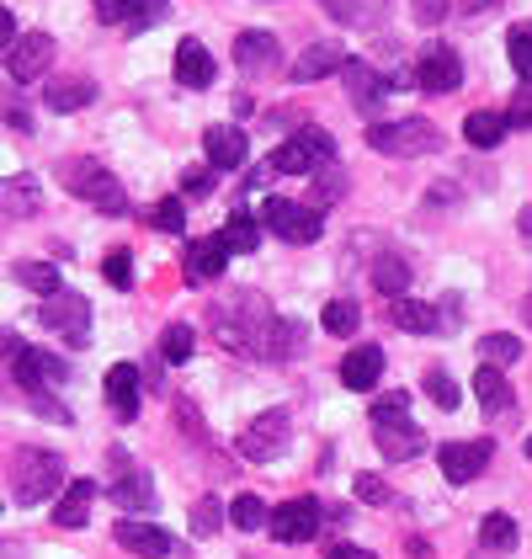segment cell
Returning a JSON list of instances; mask_svg holds the SVG:
<instances>
[{
	"mask_svg": "<svg viewBox=\"0 0 532 559\" xmlns=\"http://www.w3.org/2000/svg\"><path fill=\"white\" fill-rule=\"evenodd\" d=\"M203 150H208V166L214 171H245V160H251V139H245V129H234V123H214V129L203 133Z\"/></svg>",
	"mask_w": 532,
	"mask_h": 559,
	"instance_id": "14",
	"label": "cell"
},
{
	"mask_svg": "<svg viewBox=\"0 0 532 559\" xmlns=\"http://www.w3.org/2000/svg\"><path fill=\"white\" fill-rule=\"evenodd\" d=\"M373 288H378L384 299H404V294H410V261H399L395 251H384V257L373 261Z\"/></svg>",
	"mask_w": 532,
	"mask_h": 559,
	"instance_id": "29",
	"label": "cell"
},
{
	"mask_svg": "<svg viewBox=\"0 0 532 559\" xmlns=\"http://www.w3.org/2000/svg\"><path fill=\"white\" fill-rule=\"evenodd\" d=\"M44 320L53 336H64L70 346H86L90 342V304L81 294H70V288H59V294H48L44 299Z\"/></svg>",
	"mask_w": 532,
	"mask_h": 559,
	"instance_id": "6",
	"label": "cell"
},
{
	"mask_svg": "<svg viewBox=\"0 0 532 559\" xmlns=\"http://www.w3.org/2000/svg\"><path fill=\"white\" fill-rule=\"evenodd\" d=\"M378 379H384V352L378 346H352L347 362H341V384L352 389V394H367Z\"/></svg>",
	"mask_w": 532,
	"mask_h": 559,
	"instance_id": "20",
	"label": "cell"
},
{
	"mask_svg": "<svg viewBox=\"0 0 532 559\" xmlns=\"http://www.w3.org/2000/svg\"><path fill=\"white\" fill-rule=\"evenodd\" d=\"M319 5H325L341 27H378L395 0H319Z\"/></svg>",
	"mask_w": 532,
	"mask_h": 559,
	"instance_id": "27",
	"label": "cell"
},
{
	"mask_svg": "<svg viewBox=\"0 0 532 559\" xmlns=\"http://www.w3.org/2000/svg\"><path fill=\"white\" fill-rule=\"evenodd\" d=\"M293 139H299V144H304V150L314 155V166H319V160H325V166L336 160V139H330L325 129H314V123H304V129L293 133Z\"/></svg>",
	"mask_w": 532,
	"mask_h": 559,
	"instance_id": "45",
	"label": "cell"
},
{
	"mask_svg": "<svg viewBox=\"0 0 532 559\" xmlns=\"http://www.w3.org/2000/svg\"><path fill=\"white\" fill-rule=\"evenodd\" d=\"M506 129H532V81L517 86L511 107H506Z\"/></svg>",
	"mask_w": 532,
	"mask_h": 559,
	"instance_id": "48",
	"label": "cell"
},
{
	"mask_svg": "<svg viewBox=\"0 0 532 559\" xmlns=\"http://www.w3.org/2000/svg\"><path fill=\"white\" fill-rule=\"evenodd\" d=\"M463 139H469L474 150H495V144L506 139V112H485V107L469 112V118H463Z\"/></svg>",
	"mask_w": 532,
	"mask_h": 559,
	"instance_id": "31",
	"label": "cell"
},
{
	"mask_svg": "<svg viewBox=\"0 0 532 559\" xmlns=\"http://www.w3.org/2000/svg\"><path fill=\"white\" fill-rule=\"evenodd\" d=\"M59 181H64L81 203H90L96 214H112V218L129 214V192H123V181L107 171V166H96V160H64Z\"/></svg>",
	"mask_w": 532,
	"mask_h": 559,
	"instance_id": "2",
	"label": "cell"
},
{
	"mask_svg": "<svg viewBox=\"0 0 532 559\" xmlns=\"http://www.w3.org/2000/svg\"><path fill=\"white\" fill-rule=\"evenodd\" d=\"M166 5H171V0H96V16H101V22H118V27H133V33H138V27H149V22H155V16H160Z\"/></svg>",
	"mask_w": 532,
	"mask_h": 559,
	"instance_id": "22",
	"label": "cell"
},
{
	"mask_svg": "<svg viewBox=\"0 0 532 559\" xmlns=\"http://www.w3.org/2000/svg\"><path fill=\"white\" fill-rule=\"evenodd\" d=\"M325 559H373V555H367V549H356V544H330Z\"/></svg>",
	"mask_w": 532,
	"mask_h": 559,
	"instance_id": "54",
	"label": "cell"
},
{
	"mask_svg": "<svg viewBox=\"0 0 532 559\" xmlns=\"http://www.w3.org/2000/svg\"><path fill=\"white\" fill-rule=\"evenodd\" d=\"M266 501L262 496H234V501H229V522H234V527H240V533H256V527H266Z\"/></svg>",
	"mask_w": 532,
	"mask_h": 559,
	"instance_id": "37",
	"label": "cell"
},
{
	"mask_svg": "<svg viewBox=\"0 0 532 559\" xmlns=\"http://www.w3.org/2000/svg\"><path fill=\"white\" fill-rule=\"evenodd\" d=\"M48 64H53V38H48V33H22L16 44L5 48V75H11L16 86L38 81Z\"/></svg>",
	"mask_w": 532,
	"mask_h": 559,
	"instance_id": "11",
	"label": "cell"
},
{
	"mask_svg": "<svg viewBox=\"0 0 532 559\" xmlns=\"http://www.w3.org/2000/svg\"><path fill=\"white\" fill-rule=\"evenodd\" d=\"M219 522H223V507L214 501V496H203V501L192 507V533H197V538H214Z\"/></svg>",
	"mask_w": 532,
	"mask_h": 559,
	"instance_id": "46",
	"label": "cell"
},
{
	"mask_svg": "<svg viewBox=\"0 0 532 559\" xmlns=\"http://www.w3.org/2000/svg\"><path fill=\"white\" fill-rule=\"evenodd\" d=\"M11 44H16V16H11V11L0 5V53H5Z\"/></svg>",
	"mask_w": 532,
	"mask_h": 559,
	"instance_id": "53",
	"label": "cell"
},
{
	"mask_svg": "<svg viewBox=\"0 0 532 559\" xmlns=\"http://www.w3.org/2000/svg\"><path fill=\"white\" fill-rule=\"evenodd\" d=\"M415 86L432 91V96H452V91L463 86V64H458V53L447 44H426L421 48V59H415Z\"/></svg>",
	"mask_w": 532,
	"mask_h": 559,
	"instance_id": "8",
	"label": "cell"
},
{
	"mask_svg": "<svg viewBox=\"0 0 532 559\" xmlns=\"http://www.w3.org/2000/svg\"><path fill=\"white\" fill-rule=\"evenodd\" d=\"M282 53H277V38L266 33V27H251V33H240L234 38V64L240 70H251V75H262V70H271Z\"/></svg>",
	"mask_w": 532,
	"mask_h": 559,
	"instance_id": "23",
	"label": "cell"
},
{
	"mask_svg": "<svg viewBox=\"0 0 532 559\" xmlns=\"http://www.w3.org/2000/svg\"><path fill=\"white\" fill-rule=\"evenodd\" d=\"M223 266H229V251H223L219 235L197 240V246L186 251V261H181V272H186V283H192V288H197V283H219Z\"/></svg>",
	"mask_w": 532,
	"mask_h": 559,
	"instance_id": "17",
	"label": "cell"
},
{
	"mask_svg": "<svg viewBox=\"0 0 532 559\" xmlns=\"http://www.w3.org/2000/svg\"><path fill=\"white\" fill-rule=\"evenodd\" d=\"M0 214H5V218H27V214H38V181H33V176L0 181Z\"/></svg>",
	"mask_w": 532,
	"mask_h": 559,
	"instance_id": "30",
	"label": "cell"
},
{
	"mask_svg": "<svg viewBox=\"0 0 532 559\" xmlns=\"http://www.w3.org/2000/svg\"><path fill=\"white\" fill-rule=\"evenodd\" d=\"M44 102L53 107V112H81V107H90V102H96V81H86V75H64V81H48Z\"/></svg>",
	"mask_w": 532,
	"mask_h": 559,
	"instance_id": "28",
	"label": "cell"
},
{
	"mask_svg": "<svg viewBox=\"0 0 532 559\" xmlns=\"http://www.w3.org/2000/svg\"><path fill=\"white\" fill-rule=\"evenodd\" d=\"M373 431H378V453L395 459V464H410L426 448V431L415 427V421H389V427H373Z\"/></svg>",
	"mask_w": 532,
	"mask_h": 559,
	"instance_id": "24",
	"label": "cell"
},
{
	"mask_svg": "<svg viewBox=\"0 0 532 559\" xmlns=\"http://www.w3.org/2000/svg\"><path fill=\"white\" fill-rule=\"evenodd\" d=\"M489 5H500V0H463L458 11H463V16H480V11H489Z\"/></svg>",
	"mask_w": 532,
	"mask_h": 559,
	"instance_id": "55",
	"label": "cell"
},
{
	"mask_svg": "<svg viewBox=\"0 0 532 559\" xmlns=\"http://www.w3.org/2000/svg\"><path fill=\"white\" fill-rule=\"evenodd\" d=\"M271 171H277V176H310L314 171V155L299 144V139H288V144H277V150H271Z\"/></svg>",
	"mask_w": 532,
	"mask_h": 559,
	"instance_id": "36",
	"label": "cell"
},
{
	"mask_svg": "<svg viewBox=\"0 0 532 559\" xmlns=\"http://www.w3.org/2000/svg\"><path fill=\"white\" fill-rule=\"evenodd\" d=\"M389 421H410V394H404V389L373 400V427H389Z\"/></svg>",
	"mask_w": 532,
	"mask_h": 559,
	"instance_id": "43",
	"label": "cell"
},
{
	"mask_svg": "<svg viewBox=\"0 0 532 559\" xmlns=\"http://www.w3.org/2000/svg\"><path fill=\"white\" fill-rule=\"evenodd\" d=\"M90 501H96V479H70L59 507H53V527H86Z\"/></svg>",
	"mask_w": 532,
	"mask_h": 559,
	"instance_id": "25",
	"label": "cell"
},
{
	"mask_svg": "<svg viewBox=\"0 0 532 559\" xmlns=\"http://www.w3.org/2000/svg\"><path fill=\"white\" fill-rule=\"evenodd\" d=\"M480 357H485V368H511V362L522 357V342L506 336V331H500V336H485V342H480Z\"/></svg>",
	"mask_w": 532,
	"mask_h": 559,
	"instance_id": "40",
	"label": "cell"
},
{
	"mask_svg": "<svg viewBox=\"0 0 532 559\" xmlns=\"http://www.w3.org/2000/svg\"><path fill=\"white\" fill-rule=\"evenodd\" d=\"M506 53H511V70L532 81V22H517V27L506 33Z\"/></svg>",
	"mask_w": 532,
	"mask_h": 559,
	"instance_id": "39",
	"label": "cell"
},
{
	"mask_svg": "<svg viewBox=\"0 0 532 559\" xmlns=\"http://www.w3.org/2000/svg\"><path fill=\"white\" fill-rule=\"evenodd\" d=\"M341 81H347V91H352L356 112H373V107L389 96V81H384L373 64H362V59H347V64H341Z\"/></svg>",
	"mask_w": 532,
	"mask_h": 559,
	"instance_id": "16",
	"label": "cell"
},
{
	"mask_svg": "<svg viewBox=\"0 0 532 559\" xmlns=\"http://www.w3.org/2000/svg\"><path fill=\"white\" fill-rule=\"evenodd\" d=\"M214 181H219L214 166H186V171H181V192H186V198H208Z\"/></svg>",
	"mask_w": 532,
	"mask_h": 559,
	"instance_id": "49",
	"label": "cell"
},
{
	"mask_svg": "<svg viewBox=\"0 0 532 559\" xmlns=\"http://www.w3.org/2000/svg\"><path fill=\"white\" fill-rule=\"evenodd\" d=\"M0 123H11V129H33V118H27V107H22L16 96H5V91H0Z\"/></svg>",
	"mask_w": 532,
	"mask_h": 559,
	"instance_id": "51",
	"label": "cell"
},
{
	"mask_svg": "<svg viewBox=\"0 0 532 559\" xmlns=\"http://www.w3.org/2000/svg\"><path fill=\"white\" fill-rule=\"evenodd\" d=\"M489 459H495V442H485V437H469V442H443V453H437V464H443V474L452 479V485L480 479Z\"/></svg>",
	"mask_w": 532,
	"mask_h": 559,
	"instance_id": "13",
	"label": "cell"
},
{
	"mask_svg": "<svg viewBox=\"0 0 532 559\" xmlns=\"http://www.w3.org/2000/svg\"><path fill=\"white\" fill-rule=\"evenodd\" d=\"M59 485H64V464H59V453H48V448H22V453L11 459V490H16V501H22V507L48 501Z\"/></svg>",
	"mask_w": 532,
	"mask_h": 559,
	"instance_id": "3",
	"label": "cell"
},
{
	"mask_svg": "<svg viewBox=\"0 0 532 559\" xmlns=\"http://www.w3.org/2000/svg\"><path fill=\"white\" fill-rule=\"evenodd\" d=\"M421 389H426V400L443 405V411H458V400H463V394H458V379H452L447 368H432V373L421 379Z\"/></svg>",
	"mask_w": 532,
	"mask_h": 559,
	"instance_id": "38",
	"label": "cell"
},
{
	"mask_svg": "<svg viewBox=\"0 0 532 559\" xmlns=\"http://www.w3.org/2000/svg\"><path fill=\"white\" fill-rule=\"evenodd\" d=\"M11 272H16V283H22V288H33V294H44V299L64 288V277H59V266H53V261H16Z\"/></svg>",
	"mask_w": 532,
	"mask_h": 559,
	"instance_id": "33",
	"label": "cell"
},
{
	"mask_svg": "<svg viewBox=\"0 0 532 559\" xmlns=\"http://www.w3.org/2000/svg\"><path fill=\"white\" fill-rule=\"evenodd\" d=\"M356 501H367V507H395V490H389L378 474H356Z\"/></svg>",
	"mask_w": 532,
	"mask_h": 559,
	"instance_id": "47",
	"label": "cell"
},
{
	"mask_svg": "<svg viewBox=\"0 0 532 559\" xmlns=\"http://www.w3.org/2000/svg\"><path fill=\"white\" fill-rule=\"evenodd\" d=\"M271 309L262 294H229L214 304V331L223 346H240V352H271Z\"/></svg>",
	"mask_w": 532,
	"mask_h": 559,
	"instance_id": "1",
	"label": "cell"
},
{
	"mask_svg": "<svg viewBox=\"0 0 532 559\" xmlns=\"http://www.w3.org/2000/svg\"><path fill=\"white\" fill-rule=\"evenodd\" d=\"M262 224L282 240V246H314V240H319V229H325V214L310 209V203H293V198H266Z\"/></svg>",
	"mask_w": 532,
	"mask_h": 559,
	"instance_id": "5",
	"label": "cell"
},
{
	"mask_svg": "<svg viewBox=\"0 0 532 559\" xmlns=\"http://www.w3.org/2000/svg\"><path fill=\"white\" fill-rule=\"evenodd\" d=\"M112 538H118L129 555H138V559H166L171 549H177V538H171L166 527H155V522H133V516L112 527Z\"/></svg>",
	"mask_w": 532,
	"mask_h": 559,
	"instance_id": "15",
	"label": "cell"
},
{
	"mask_svg": "<svg viewBox=\"0 0 532 559\" xmlns=\"http://www.w3.org/2000/svg\"><path fill=\"white\" fill-rule=\"evenodd\" d=\"M11 373H16V384L27 389V394H48L53 384L70 379V362L44 352V346H22V352L11 357Z\"/></svg>",
	"mask_w": 532,
	"mask_h": 559,
	"instance_id": "7",
	"label": "cell"
},
{
	"mask_svg": "<svg viewBox=\"0 0 532 559\" xmlns=\"http://www.w3.org/2000/svg\"><path fill=\"white\" fill-rule=\"evenodd\" d=\"M528 459H532V437H528Z\"/></svg>",
	"mask_w": 532,
	"mask_h": 559,
	"instance_id": "58",
	"label": "cell"
},
{
	"mask_svg": "<svg viewBox=\"0 0 532 559\" xmlns=\"http://www.w3.org/2000/svg\"><path fill=\"white\" fill-rule=\"evenodd\" d=\"M319 325H325V336H352V331H356V304H352V299L325 304V314H319Z\"/></svg>",
	"mask_w": 532,
	"mask_h": 559,
	"instance_id": "41",
	"label": "cell"
},
{
	"mask_svg": "<svg viewBox=\"0 0 532 559\" xmlns=\"http://www.w3.org/2000/svg\"><path fill=\"white\" fill-rule=\"evenodd\" d=\"M107 464L118 469V479H112V501H118L123 512H149V507H155V479L144 469H129V453H123V448H112Z\"/></svg>",
	"mask_w": 532,
	"mask_h": 559,
	"instance_id": "12",
	"label": "cell"
},
{
	"mask_svg": "<svg viewBox=\"0 0 532 559\" xmlns=\"http://www.w3.org/2000/svg\"><path fill=\"white\" fill-rule=\"evenodd\" d=\"M522 314H528V320H532V299H528V304H522Z\"/></svg>",
	"mask_w": 532,
	"mask_h": 559,
	"instance_id": "57",
	"label": "cell"
},
{
	"mask_svg": "<svg viewBox=\"0 0 532 559\" xmlns=\"http://www.w3.org/2000/svg\"><path fill=\"white\" fill-rule=\"evenodd\" d=\"M367 150L410 160V155H432V150H443V133L432 129L426 118H389V123H373V129H367Z\"/></svg>",
	"mask_w": 532,
	"mask_h": 559,
	"instance_id": "4",
	"label": "cell"
},
{
	"mask_svg": "<svg viewBox=\"0 0 532 559\" xmlns=\"http://www.w3.org/2000/svg\"><path fill=\"white\" fill-rule=\"evenodd\" d=\"M177 81L186 91L214 86V53L197 44V38H181V44H177Z\"/></svg>",
	"mask_w": 532,
	"mask_h": 559,
	"instance_id": "21",
	"label": "cell"
},
{
	"mask_svg": "<svg viewBox=\"0 0 532 559\" xmlns=\"http://www.w3.org/2000/svg\"><path fill=\"white\" fill-rule=\"evenodd\" d=\"M101 277H107L112 288H133V257L129 251H112V257L101 261Z\"/></svg>",
	"mask_w": 532,
	"mask_h": 559,
	"instance_id": "50",
	"label": "cell"
},
{
	"mask_svg": "<svg viewBox=\"0 0 532 559\" xmlns=\"http://www.w3.org/2000/svg\"><path fill=\"white\" fill-rule=\"evenodd\" d=\"M474 394H480V405H485L489 416H500V411H511V384H506V373L500 368H480L474 373Z\"/></svg>",
	"mask_w": 532,
	"mask_h": 559,
	"instance_id": "32",
	"label": "cell"
},
{
	"mask_svg": "<svg viewBox=\"0 0 532 559\" xmlns=\"http://www.w3.org/2000/svg\"><path fill=\"white\" fill-rule=\"evenodd\" d=\"M192 346H197V336H192V325H166V336H160V357L166 362H186L192 357Z\"/></svg>",
	"mask_w": 532,
	"mask_h": 559,
	"instance_id": "42",
	"label": "cell"
},
{
	"mask_svg": "<svg viewBox=\"0 0 532 559\" xmlns=\"http://www.w3.org/2000/svg\"><path fill=\"white\" fill-rule=\"evenodd\" d=\"M149 224L166 229V235H181V229H186V203H181V198H160L155 214H149Z\"/></svg>",
	"mask_w": 532,
	"mask_h": 559,
	"instance_id": "44",
	"label": "cell"
},
{
	"mask_svg": "<svg viewBox=\"0 0 532 559\" xmlns=\"http://www.w3.org/2000/svg\"><path fill=\"white\" fill-rule=\"evenodd\" d=\"M282 442H288V411H262L251 427L240 431V459L271 464V459L282 453Z\"/></svg>",
	"mask_w": 532,
	"mask_h": 559,
	"instance_id": "10",
	"label": "cell"
},
{
	"mask_svg": "<svg viewBox=\"0 0 532 559\" xmlns=\"http://www.w3.org/2000/svg\"><path fill=\"white\" fill-rule=\"evenodd\" d=\"M107 405H112L118 421H138V368L133 362L107 368Z\"/></svg>",
	"mask_w": 532,
	"mask_h": 559,
	"instance_id": "18",
	"label": "cell"
},
{
	"mask_svg": "<svg viewBox=\"0 0 532 559\" xmlns=\"http://www.w3.org/2000/svg\"><path fill=\"white\" fill-rule=\"evenodd\" d=\"M480 544H485L489 555H511V549H517V522L506 512H489L485 522H480Z\"/></svg>",
	"mask_w": 532,
	"mask_h": 559,
	"instance_id": "35",
	"label": "cell"
},
{
	"mask_svg": "<svg viewBox=\"0 0 532 559\" xmlns=\"http://www.w3.org/2000/svg\"><path fill=\"white\" fill-rule=\"evenodd\" d=\"M415 16H421V22H443L447 0H415Z\"/></svg>",
	"mask_w": 532,
	"mask_h": 559,
	"instance_id": "52",
	"label": "cell"
},
{
	"mask_svg": "<svg viewBox=\"0 0 532 559\" xmlns=\"http://www.w3.org/2000/svg\"><path fill=\"white\" fill-rule=\"evenodd\" d=\"M341 64H347V48L330 44V38H319V44H310L299 59H293V81H325V75H341Z\"/></svg>",
	"mask_w": 532,
	"mask_h": 559,
	"instance_id": "19",
	"label": "cell"
},
{
	"mask_svg": "<svg viewBox=\"0 0 532 559\" xmlns=\"http://www.w3.org/2000/svg\"><path fill=\"white\" fill-rule=\"evenodd\" d=\"M219 240H223V251H229V257H251V251L262 246V229H256V218L251 214H234L229 224H223Z\"/></svg>",
	"mask_w": 532,
	"mask_h": 559,
	"instance_id": "34",
	"label": "cell"
},
{
	"mask_svg": "<svg viewBox=\"0 0 532 559\" xmlns=\"http://www.w3.org/2000/svg\"><path fill=\"white\" fill-rule=\"evenodd\" d=\"M522 235H532V209H528V214H522Z\"/></svg>",
	"mask_w": 532,
	"mask_h": 559,
	"instance_id": "56",
	"label": "cell"
},
{
	"mask_svg": "<svg viewBox=\"0 0 532 559\" xmlns=\"http://www.w3.org/2000/svg\"><path fill=\"white\" fill-rule=\"evenodd\" d=\"M266 533H271L277 544H310L314 533H319V501H314V496L282 501L277 512L266 516Z\"/></svg>",
	"mask_w": 532,
	"mask_h": 559,
	"instance_id": "9",
	"label": "cell"
},
{
	"mask_svg": "<svg viewBox=\"0 0 532 559\" xmlns=\"http://www.w3.org/2000/svg\"><path fill=\"white\" fill-rule=\"evenodd\" d=\"M389 320L399 331H410V336H437L443 331V314L421 299H389Z\"/></svg>",
	"mask_w": 532,
	"mask_h": 559,
	"instance_id": "26",
	"label": "cell"
}]
</instances>
